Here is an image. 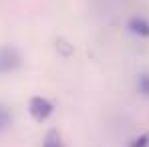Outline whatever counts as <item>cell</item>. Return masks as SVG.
I'll use <instances>...</instances> for the list:
<instances>
[{
    "label": "cell",
    "instance_id": "obj_1",
    "mask_svg": "<svg viewBox=\"0 0 149 147\" xmlns=\"http://www.w3.org/2000/svg\"><path fill=\"white\" fill-rule=\"evenodd\" d=\"M54 111V103L42 95H34L28 101V113L36 123H45Z\"/></svg>",
    "mask_w": 149,
    "mask_h": 147
},
{
    "label": "cell",
    "instance_id": "obj_2",
    "mask_svg": "<svg viewBox=\"0 0 149 147\" xmlns=\"http://www.w3.org/2000/svg\"><path fill=\"white\" fill-rule=\"evenodd\" d=\"M22 65V54L14 47H0V75H8Z\"/></svg>",
    "mask_w": 149,
    "mask_h": 147
},
{
    "label": "cell",
    "instance_id": "obj_3",
    "mask_svg": "<svg viewBox=\"0 0 149 147\" xmlns=\"http://www.w3.org/2000/svg\"><path fill=\"white\" fill-rule=\"evenodd\" d=\"M127 28H129V32H133V34H137V36H141V38H149V20L143 18V16H133V18H129Z\"/></svg>",
    "mask_w": 149,
    "mask_h": 147
},
{
    "label": "cell",
    "instance_id": "obj_4",
    "mask_svg": "<svg viewBox=\"0 0 149 147\" xmlns=\"http://www.w3.org/2000/svg\"><path fill=\"white\" fill-rule=\"evenodd\" d=\"M42 147H65V141H63V135L58 129H49L45 139H42Z\"/></svg>",
    "mask_w": 149,
    "mask_h": 147
},
{
    "label": "cell",
    "instance_id": "obj_5",
    "mask_svg": "<svg viewBox=\"0 0 149 147\" xmlns=\"http://www.w3.org/2000/svg\"><path fill=\"white\" fill-rule=\"evenodd\" d=\"M56 52L61 56L69 59V56H73V52H74V45H71V40H67L65 36H58L56 38Z\"/></svg>",
    "mask_w": 149,
    "mask_h": 147
},
{
    "label": "cell",
    "instance_id": "obj_6",
    "mask_svg": "<svg viewBox=\"0 0 149 147\" xmlns=\"http://www.w3.org/2000/svg\"><path fill=\"white\" fill-rule=\"evenodd\" d=\"M10 123H12V115H10L8 107L0 103V133H4L10 127Z\"/></svg>",
    "mask_w": 149,
    "mask_h": 147
},
{
    "label": "cell",
    "instance_id": "obj_7",
    "mask_svg": "<svg viewBox=\"0 0 149 147\" xmlns=\"http://www.w3.org/2000/svg\"><path fill=\"white\" fill-rule=\"evenodd\" d=\"M137 89L143 97H149V73H141L137 77Z\"/></svg>",
    "mask_w": 149,
    "mask_h": 147
},
{
    "label": "cell",
    "instance_id": "obj_8",
    "mask_svg": "<svg viewBox=\"0 0 149 147\" xmlns=\"http://www.w3.org/2000/svg\"><path fill=\"white\" fill-rule=\"evenodd\" d=\"M129 147H149V133H141L129 141Z\"/></svg>",
    "mask_w": 149,
    "mask_h": 147
}]
</instances>
